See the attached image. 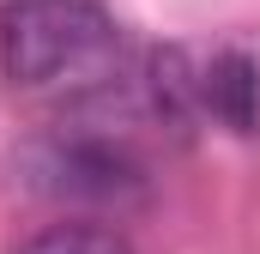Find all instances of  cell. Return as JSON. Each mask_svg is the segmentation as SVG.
I'll list each match as a JSON object with an SVG mask.
<instances>
[{
  "label": "cell",
  "mask_w": 260,
  "mask_h": 254,
  "mask_svg": "<svg viewBox=\"0 0 260 254\" xmlns=\"http://www.w3.org/2000/svg\"><path fill=\"white\" fill-rule=\"evenodd\" d=\"M164 109L139 91H115V79L91 85L49 133L24 151V182L49 200L79 206H127L151 182V133H164Z\"/></svg>",
  "instance_id": "obj_1"
},
{
  "label": "cell",
  "mask_w": 260,
  "mask_h": 254,
  "mask_svg": "<svg viewBox=\"0 0 260 254\" xmlns=\"http://www.w3.org/2000/svg\"><path fill=\"white\" fill-rule=\"evenodd\" d=\"M121 24L103 0H0V79L18 91H91L115 79Z\"/></svg>",
  "instance_id": "obj_2"
},
{
  "label": "cell",
  "mask_w": 260,
  "mask_h": 254,
  "mask_svg": "<svg viewBox=\"0 0 260 254\" xmlns=\"http://www.w3.org/2000/svg\"><path fill=\"white\" fill-rule=\"evenodd\" d=\"M145 97L164 109V121L176 127H200L218 121L230 133H254L260 127V61L242 49H157L145 61Z\"/></svg>",
  "instance_id": "obj_3"
},
{
  "label": "cell",
  "mask_w": 260,
  "mask_h": 254,
  "mask_svg": "<svg viewBox=\"0 0 260 254\" xmlns=\"http://www.w3.org/2000/svg\"><path fill=\"white\" fill-rule=\"evenodd\" d=\"M18 254H133V242L109 224H49L18 242Z\"/></svg>",
  "instance_id": "obj_4"
}]
</instances>
